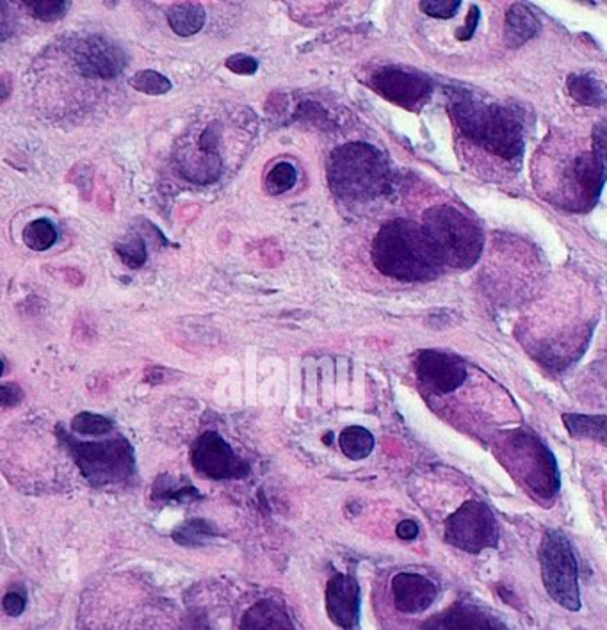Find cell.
<instances>
[{"instance_id":"9a60e30c","label":"cell","mask_w":607,"mask_h":630,"mask_svg":"<svg viewBox=\"0 0 607 630\" xmlns=\"http://www.w3.org/2000/svg\"><path fill=\"white\" fill-rule=\"evenodd\" d=\"M421 630H510L494 614L474 604H456L433 616Z\"/></svg>"},{"instance_id":"d590c367","label":"cell","mask_w":607,"mask_h":630,"mask_svg":"<svg viewBox=\"0 0 607 630\" xmlns=\"http://www.w3.org/2000/svg\"><path fill=\"white\" fill-rule=\"evenodd\" d=\"M593 152L607 159V120L599 123L593 130Z\"/></svg>"},{"instance_id":"f35d334b","label":"cell","mask_w":607,"mask_h":630,"mask_svg":"<svg viewBox=\"0 0 607 630\" xmlns=\"http://www.w3.org/2000/svg\"><path fill=\"white\" fill-rule=\"evenodd\" d=\"M0 84H2V88H0V91H2V95H0V100H2V102H6V100H8L9 91H11V84H9L8 73H4V75L0 77Z\"/></svg>"},{"instance_id":"5bb4252c","label":"cell","mask_w":607,"mask_h":630,"mask_svg":"<svg viewBox=\"0 0 607 630\" xmlns=\"http://www.w3.org/2000/svg\"><path fill=\"white\" fill-rule=\"evenodd\" d=\"M437 584L421 574L401 572L392 579V598L401 613L419 614L437 598Z\"/></svg>"},{"instance_id":"4dcf8cb0","label":"cell","mask_w":607,"mask_h":630,"mask_svg":"<svg viewBox=\"0 0 607 630\" xmlns=\"http://www.w3.org/2000/svg\"><path fill=\"white\" fill-rule=\"evenodd\" d=\"M462 6L460 0H424L421 2V9L435 18H451L458 13V9Z\"/></svg>"},{"instance_id":"7402d4cb","label":"cell","mask_w":607,"mask_h":630,"mask_svg":"<svg viewBox=\"0 0 607 630\" xmlns=\"http://www.w3.org/2000/svg\"><path fill=\"white\" fill-rule=\"evenodd\" d=\"M567 88L570 97L574 98L577 104L586 107H602L606 104V89L591 75H570L567 79Z\"/></svg>"},{"instance_id":"ba28073f","label":"cell","mask_w":607,"mask_h":630,"mask_svg":"<svg viewBox=\"0 0 607 630\" xmlns=\"http://www.w3.org/2000/svg\"><path fill=\"white\" fill-rule=\"evenodd\" d=\"M446 540L469 554L494 549L499 542V525L485 502L467 501L446 522Z\"/></svg>"},{"instance_id":"d6986e66","label":"cell","mask_w":607,"mask_h":630,"mask_svg":"<svg viewBox=\"0 0 607 630\" xmlns=\"http://www.w3.org/2000/svg\"><path fill=\"white\" fill-rule=\"evenodd\" d=\"M179 171L180 175L189 182L207 186L221 177L223 159H221V155L196 154V152L187 150L186 155L180 159Z\"/></svg>"},{"instance_id":"74e56055","label":"cell","mask_w":607,"mask_h":630,"mask_svg":"<svg viewBox=\"0 0 607 630\" xmlns=\"http://www.w3.org/2000/svg\"><path fill=\"white\" fill-rule=\"evenodd\" d=\"M170 372L164 371L162 367H150L145 374V380L152 385H159L162 381H168L170 378H166Z\"/></svg>"},{"instance_id":"4fadbf2b","label":"cell","mask_w":607,"mask_h":630,"mask_svg":"<svg viewBox=\"0 0 607 630\" xmlns=\"http://www.w3.org/2000/svg\"><path fill=\"white\" fill-rule=\"evenodd\" d=\"M373 86L390 102L403 107L421 105L431 93V82L424 75L397 68H385L374 73Z\"/></svg>"},{"instance_id":"5b68a950","label":"cell","mask_w":607,"mask_h":630,"mask_svg":"<svg viewBox=\"0 0 607 630\" xmlns=\"http://www.w3.org/2000/svg\"><path fill=\"white\" fill-rule=\"evenodd\" d=\"M504 467L543 501H552L561 488L558 463L547 445L526 431H511L501 444Z\"/></svg>"},{"instance_id":"ffe728a7","label":"cell","mask_w":607,"mask_h":630,"mask_svg":"<svg viewBox=\"0 0 607 630\" xmlns=\"http://www.w3.org/2000/svg\"><path fill=\"white\" fill-rule=\"evenodd\" d=\"M168 22L170 27L179 34V36H193V34L200 33L205 20H207V13L202 4H196V2H180V4H173L168 13Z\"/></svg>"},{"instance_id":"4316f807","label":"cell","mask_w":607,"mask_h":630,"mask_svg":"<svg viewBox=\"0 0 607 630\" xmlns=\"http://www.w3.org/2000/svg\"><path fill=\"white\" fill-rule=\"evenodd\" d=\"M298 182V171L291 162H278L273 170L269 171L264 187L269 194H282L291 191Z\"/></svg>"},{"instance_id":"cb8c5ba5","label":"cell","mask_w":607,"mask_h":630,"mask_svg":"<svg viewBox=\"0 0 607 630\" xmlns=\"http://www.w3.org/2000/svg\"><path fill=\"white\" fill-rule=\"evenodd\" d=\"M216 536V527L205 518H193L180 525L173 533V540L182 547H202Z\"/></svg>"},{"instance_id":"277c9868","label":"cell","mask_w":607,"mask_h":630,"mask_svg":"<svg viewBox=\"0 0 607 630\" xmlns=\"http://www.w3.org/2000/svg\"><path fill=\"white\" fill-rule=\"evenodd\" d=\"M424 230L438 251L444 266L469 269L478 262L485 244L481 228L460 210L440 205L424 214Z\"/></svg>"},{"instance_id":"d4e9b609","label":"cell","mask_w":607,"mask_h":630,"mask_svg":"<svg viewBox=\"0 0 607 630\" xmlns=\"http://www.w3.org/2000/svg\"><path fill=\"white\" fill-rule=\"evenodd\" d=\"M24 244L33 251H45L57 241V230L49 219H34L24 228Z\"/></svg>"},{"instance_id":"f546056e","label":"cell","mask_w":607,"mask_h":630,"mask_svg":"<svg viewBox=\"0 0 607 630\" xmlns=\"http://www.w3.org/2000/svg\"><path fill=\"white\" fill-rule=\"evenodd\" d=\"M114 250L120 255L123 264L129 266L130 269H139L145 264L146 248L141 237H132L125 243H118L114 246Z\"/></svg>"},{"instance_id":"f1b7e54d","label":"cell","mask_w":607,"mask_h":630,"mask_svg":"<svg viewBox=\"0 0 607 630\" xmlns=\"http://www.w3.org/2000/svg\"><path fill=\"white\" fill-rule=\"evenodd\" d=\"M27 11L43 22H57L65 17L68 11V2L65 0H29L24 2Z\"/></svg>"},{"instance_id":"484cf974","label":"cell","mask_w":607,"mask_h":630,"mask_svg":"<svg viewBox=\"0 0 607 630\" xmlns=\"http://www.w3.org/2000/svg\"><path fill=\"white\" fill-rule=\"evenodd\" d=\"M129 86L139 93L152 95V97L166 95L168 91H171L170 79L162 73L155 72V70H141V72L134 73L129 79Z\"/></svg>"},{"instance_id":"e575fe53","label":"cell","mask_w":607,"mask_h":630,"mask_svg":"<svg viewBox=\"0 0 607 630\" xmlns=\"http://www.w3.org/2000/svg\"><path fill=\"white\" fill-rule=\"evenodd\" d=\"M479 24V8L478 6H470L469 15H467V20H465V25L460 27L458 31H456V38L458 40L467 41L474 36L476 33V29H478Z\"/></svg>"},{"instance_id":"30bf717a","label":"cell","mask_w":607,"mask_h":630,"mask_svg":"<svg viewBox=\"0 0 607 630\" xmlns=\"http://www.w3.org/2000/svg\"><path fill=\"white\" fill-rule=\"evenodd\" d=\"M75 66L88 79H114L125 70L127 54L104 36H88L75 49Z\"/></svg>"},{"instance_id":"8d00e7d4","label":"cell","mask_w":607,"mask_h":630,"mask_svg":"<svg viewBox=\"0 0 607 630\" xmlns=\"http://www.w3.org/2000/svg\"><path fill=\"white\" fill-rule=\"evenodd\" d=\"M396 534L401 540L412 542V540H415V538L419 536V525H417V522H413V520H403V522L397 524Z\"/></svg>"},{"instance_id":"52a82bcc","label":"cell","mask_w":607,"mask_h":630,"mask_svg":"<svg viewBox=\"0 0 607 630\" xmlns=\"http://www.w3.org/2000/svg\"><path fill=\"white\" fill-rule=\"evenodd\" d=\"M68 447L82 474L93 485L118 483L134 470V453L125 438H114L98 444H81L70 440Z\"/></svg>"},{"instance_id":"2e32d148","label":"cell","mask_w":607,"mask_h":630,"mask_svg":"<svg viewBox=\"0 0 607 630\" xmlns=\"http://www.w3.org/2000/svg\"><path fill=\"white\" fill-rule=\"evenodd\" d=\"M239 630H296L291 616L273 600H260L244 613Z\"/></svg>"},{"instance_id":"603a6c76","label":"cell","mask_w":607,"mask_h":630,"mask_svg":"<svg viewBox=\"0 0 607 630\" xmlns=\"http://www.w3.org/2000/svg\"><path fill=\"white\" fill-rule=\"evenodd\" d=\"M340 451L349 460H365L373 453L374 437L362 426H349L340 433Z\"/></svg>"},{"instance_id":"1f68e13d","label":"cell","mask_w":607,"mask_h":630,"mask_svg":"<svg viewBox=\"0 0 607 630\" xmlns=\"http://www.w3.org/2000/svg\"><path fill=\"white\" fill-rule=\"evenodd\" d=\"M225 65L230 72L237 73V75H253L259 70V61L251 56H246V54H234V56L228 57Z\"/></svg>"},{"instance_id":"7c38bea8","label":"cell","mask_w":607,"mask_h":630,"mask_svg":"<svg viewBox=\"0 0 607 630\" xmlns=\"http://www.w3.org/2000/svg\"><path fill=\"white\" fill-rule=\"evenodd\" d=\"M326 613L342 630H357L360 622V586L351 575L337 574L326 584Z\"/></svg>"},{"instance_id":"9c48e42d","label":"cell","mask_w":607,"mask_h":630,"mask_svg":"<svg viewBox=\"0 0 607 630\" xmlns=\"http://www.w3.org/2000/svg\"><path fill=\"white\" fill-rule=\"evenodd\" d=\"M196 472L209 479H234L244 477L250 469L228 445L227 440L214 431H205L196 438L191 453Z\"/></svg>"},{"instance_id":"ac0fdd59","label":"cell","mask_w":607,"mask_h":630,"mask_svg":"<svg viewBox=\"0 0 607 630\" xmlns=\"http://www.w3.org/2000/svg\"><path fill=\"white\" fill-rule=\"evenodd\" d=\"M540 33V20L527 4H513L506 15V43L518 49Z\"/></svg>"},{"instance_id":"8992f818","label":"cell","mask_w":607,"mask_h":630,"mask_svg":"<svg viewBox=\"0 0 607 630\" xmlns=\"http://www.w3.org/2000/svg\"><path fill=\"white\" fill-rule=\"evenodd\" d=\"M543 586L554 602L567 611L581 609L579 568L572 543L559 531H547L540 545Z\"/></svg>"},{"instance_id":"6da1fadb","label":"cell","mask_w":607,"mask_h":630,"mask_svg":"<svg viewBox=\"0 0 607 630\" xmlns=\"http://www.w3.org/2000/svg\"><path fill=\"white\" fill-rule=\"evenodd\" d=\"M374 266L403 282H426L442 275L444 262L424 227L396 219L381 228L373 244Z\"/></svg>"},{"instance_id":"8fae6325","label":"cell","mask_w":607,"mask_h":630,"mask_svg":"<svg viewBox=\"0 0 607 630\" xmlns=\"http://www.w3.org/2000/svg\"><path fill=\"white\" fill-rule=\"evenodd\" d=\"M415 371L422 385L435 394H449L467 380V369L460 358L435 349H424L417 355Z\"/></svg>"},{"instance_id":"44dd1931","label":"cell","mask_w":607,"mask_h":630,"mask_svg":"<svg viewBox=\"0 0 607 630\" xmlns=\"http://www.w3.org/2000/svg\"><path fill=\"white\" fill-rule=\"evenodd\" d=\"M563 422L568 433L574 438L593 440L607 447V415H581V413H565Z\"/></svg>"},{"instance_id":"d6a6232c","label":"cell","mask_w":607,"mask_h":630,"mask_svg":"<svg viewBox=\"0 0 607 630\" xmlns=\"http://www.w3.org/2000/svg\"><path fill=\"white\" fill-rule=\"evenodd\" d=\"M2 609L11 618H18L25 611V595L22 591L11 590L2 598Z\"/></svg>"},{"instance_id":"836d02e7","label":"cell","mask_w":607,"mask_h":630,"mask_svg":"<svg viewBox=\"0 0 607 630\" xmlns=\"http://www.w3.org/2000/svg\"><path fill=\"white\" fill-rule=\"evenodd\" d=\"M24 399V390L17 383H4L0 387V403L4 408L9 406H17Z\"/></svg>"},{"instance_id":"ab89813d","label":"cell","mask_w":607,"mask_h":630,"mask_svg":"<svg viewBox=\"0 0 607 630\" xmlns=\"http://www.w3.org/2000/svg\"><path fill=\"white\" fill-rule=\"evenodd\" d=\"M575 630H584V629H581V627H579V629H575Z\"/></svg>"},{"instance_id":"7a4b0ae2","label":"cell","mask_w":607,"mask_h":630,"mask_svg":"<svg viewBox=\"0 0 607 630\" xmlns=\"http://www.w3.org/2000/svg\"><path fill=\"white\" fill-rule=\"evenodd\" d=\"M449 113L467 138L501 159L513 161L524 152L522 122L510 109L458 89L449 93Z\"/></svg>"},{"instance_id":"3957f363","label":"cell","mask_w":607,"mask_h":630,"mask_svg":"<svg viewBox=\"0 0 607 630\" xmlns=\"http://www.w3.org/2000/svg\"><path fill=\"white\" fill-rule=\"evenodd\" d=\"M389 164L380 150L365 143L337 148L328 162V180L335 194L348 200H371L389 187Z\"/></svg>"},{"instance_id":"83f0119b","label":"cell","mask_w":607,"mask_h":630,"mask_svg":"<svg viewBox=\"0 0 607 630\" xmlns=\"http://www.w3.org/2000/svg\"><path fill=\"white\" fill-rule=\"evenodd\" d=\"M113 426L114 424L111 420L107 419V417H102V415H97V413H79V415L73 417L72 424H70L73 433L86 435V437L107 435L113 429Z\"/></svg>"},{"instance_id":"e0dca14e","label":"cell","mask_w":607,"mask_h":630,"mask_svg":"<svg viewBox=\"0 0 607 630\" xmlns=\"http://www.w3.org/2000/svg\"><path fill=\"white\" fill-rule=\"evenodd\" d=\"M574 177L577 186L591 202L599 196L607 178V159L597 152H586L574 164Z\"/></svg>"}]
</instances>
